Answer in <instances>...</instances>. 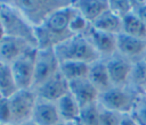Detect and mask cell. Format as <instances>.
<instances>
[{"mask_svg":"<svg viewBox=\"0 0 146 125\" xmlns=\"http://www.w3.org/2000/svg\"><path fill=\"white\" fill-rule=\"evenodd\" d=\"M6 34H5V28H3V24H2V20H1V18H0V40L5 36Z\"/></svg>","mask_w":146,"mask_h":125,"instance_id":"31","label":"cell"},{"mask_svg":"<svg viewBox=\"0 0 146 125\" xmlns=\"http://www.w3.org/2000/svg\"><path fill=\"white\" fill-rule=\"evenodd\" d=\"M108 76L113 86H125L129 83V77L132 68V61L122 57L117 52L105 59Z\"/></svg>","mask_w":146,"mask_h":125,"instance_id":"8","label":"cell"},{"mask_svg":"<svg viewBox=\"0 0 146 125\" xmlns=\"http://www.w3.org/2000/svg\"><path fill=\"white\" fill-rule=\"evenodd\" d=\"M89 64L82 63V61H74V60H67L59 63V73L64 76V78L67 82L88 77L89 73Z\"/></svg>","mask_w":146,"mask_h":125,"instance_id":"19","label":"cell"},{"mask_svg":"<svg viewBox=\"0 0 146 125\" xmlns=\"http://www.w3.org/2000/svg\"><path fill=\"white\" fill-rule=\"evenodd\" d=\"M141 92L136 91L129 85L125 86H111L110 89L99 93V107L112 110L119 114H130Z\"/></svg>","mask_w":146,"mask_h":125,"instance_id":"3","label":"cell"},{"mask_svg":"<svg viewBox=\"0 0 146 125\" xmlns=\"http://www.w3.org/2000/svg\"><path fill=\"white\" fill-rule=\"evenodd\" d=\"M36 48L27 49L22 56H19L11 65V73L18 90L32 89L34 76V60L36 55Z\"/></svg>","mask_w":146,"mask_h":125,"instance_id":"7","label":"cell"},{"mask_svg":"<svg viewBox=\"0 0 146 125\" xmlns=\"http://www.w3.org/2000/svg\"><path fill=\"white\" fill-rule=\"evenodd\" d=\"M127 35L146 40V25L132 11L122 18V32Z\"/></svg>","mask_w":146,"mask_h":125,"instance_id":"20","label":"cell"},{"mask_svg":"<svg viewBox=\"0 0 146 125\" xmlns=\"http://www.w3.org/2000/svg\"><path fill=\"white\" fill-rule=\"evenodd\" d=\"M68 90L79 103L80 108L97 102L99 97V91L95 88L88 77H82L68 82Z\"/></svg>","mask_w":146,"mask_h":125,"instance_id":"11","label":"cell"},{"mask_svg":"<svg viewBox=\"0 0 146 125\" xmlns=\"http://www.w3.org/2000/svg\"><path fill=\"white\" fill-rule=\"evenodd\" d=\"M91 26L98 31L117 35L122 32V19L107 9L91 24Z\"/></svg>","mask_w":146,"mask_h":125,"instance_id":"18","label":"cell"},{"mask_svg":"<svg viewBox=\"0 0 146 125\" xmlns=\"http://www.w3.org/2000/svg\"><path fill=\"white\" fill-rule=\"evenodd\" d=\"M8 99L11 111V125H21L31 120L38 100V97L32 89L17 90Z\"/></svg>","mask_w":146,"mask_h":125,"instance_id":"5","label":"cell"},{"mask_svg":"<svg viewBox=\"0 0 146 125\" xmlns=\"http://www.w3.org/2000/svg\"><path fill=\"white\" fill-rule=\"evenodd\" d=\"M58 125H63V122H62V123H60V124H58Z\"/></svg>","mask_w":146,"mask_h":125,"instance_id":"36","label":"cell"},{"mask_svg":"<svg viewBox=\"0 0 146 125\" xmlns=\"http://www.w3.org/2000/svg\"><path fill=\"white\" fill-rule=\"evenodd\" d=\"M132 13L146 25V1H132Z\"/></svg>","mask_w":146,"mask_h":125,"instance_id":"29","label":"cell"},{"mask_svg":"<svg viewBox=\"0 0 146 125\" xmlns=\"http://www.w3.org/2000/svg\"><path fill=\"white\" fill-rule=\"evenodd\" d=\"M138 125H146V95L140 93L130 113Z\"/></svg>","mask_w":146,"mask_h":125,"instance_id":"25","label":"cell"},{"mask_svg":"<svg viewBox=\"0 0 146 125\" xmlns=\"http://www.w3.org/2000/svg\"><path fill=\"white\" fill-rule=\"evenodd\" d=\"M59 70V61L54 48L38 49L34 60V76L32 90L36 89Z\"/></svg>","mask_w":146,"mask_h":125,"instance_id":"6","label":"cell"},{"mask_svg":"<svg viewBox=\"0 0 146 125\" xmlns=\"http://www.w3.org/2000/svg\"><path fill=\"white\" fill-rule=\"evenodd\" d=\"M56 105L62 122H75L79 118L81 108L70 92L63 95Z\"/></svg>","mask_w":146,"mask_h":125,"instance_id":"17","label":"cell"},{"mask_svg":"<svg viewBox=\"0 0 146 125\" xmlns=\"http://www.w3.org/2000/svg\"><path fill=\"white\" fill-rule=\"evenodd\" d=\"M55 55L59 63L74 60L91 65L102 59L86 34L71 35L54 47Z\"/></svg>","mask_w":146,"mask_h":125,"instance_id":"1","label":"cell"},{"mask_svg":"<svg viewBox=\"0 0 146 125\" xmlns=\"http://www.w3.org/2000/svg\"><path fill=\"white\" fill-rule=\"evenodd\" d=\"M116 52L131 61L139 60L146 52V40L120 33L116 35Z\"/></svg>","mask_w":146,"mask_h":125,"instance_id":"10","label":"cell"},{"mask_svg":"<svg viewBox=\"0 0 146 125\" xmlns=\"http://www.w3.org/2000/svg\"><path fill=\"white\" fill-rule=\"evenodd\" d=\"M120 125H138V124L136 123V120L133 119L131 114H122Z\"/></svg>","mask_w":146,"mask_h":125,"instance_id":"30","label":"cell"},{"mask_svg":"<svg viewBox=\"0 0 146 125\" xmlns=\"http://www.w3.org/2000/svg\"><path fill=\"white\" fill-rule=\"evenodd\" d=\"M141 59H143V60L145 61V64H146V52H145V55L143 56V58H141Z\"/></svg>","mask_w":146,"mask_h":125,"instance_id":"34","label":"cell"},{"mask_svg":"<svg viewBox=\"0 0 146 125\" xmlns=\"http://www.w3.org/2000/svg\"><path fill=\"white\" fill-rule=\"evenodd\" d=\"M21 125H36V124H34L32 120H29V122H25V123H23Z\"/></svg>","mask_w":146,"mask_h":125,"instance_id":"32","label":"cell"},{"mask_svg":"<svg viewBox=\"0 0 146 125\" xmlns=\"http://www.w3.org/2000/svg\"><path fill=\"white\" fill-rule=\"evenodd\" d=\"M30 48L34 47H32L25 40L10 35H5L0 40V63L11 65Z\"/></svg>","mask_w":146,"mask_h":125,"instance_id":"12","label":"cell"},{"mask_svg":"<svg viewBox=\"0 0 146 125\" xmlns=\"http://www.w3.org/2000/svg\"><path fill=\"white\" fill-rule=\"evenodd\" d=\"M63 125H75V122H63Z\"/></svg>","mask_w":146,"mask_h":125,"instance_id":"33","label":"cell"},{"mask_svg":"<svg viewBox=\"0 0 146 125\" xmlns=\"http://www.w3.org/2000/svg\"><path fill=\"white\" fill-rule=\"evenodd\" d=\"M39 99H43L51 102H57L63 95L70 92L68 82L64 78V76L59 73V70L46 81L43 84L33 90Z\"/></svg>","mask_w":146,"mask_h":125,"instance_id":"9","label":"cell"},{"mask_svg":"<svg viewBox=\"0 0 146 125\" xmlns=\"http://www.w3.org/2000/svg\"><path fill=\"white\" fill-rule=\"evenodd\" d=\"M31 120L36 125H58L62 123L56 102L43 99L36 100Z\"/></svg>","mask_w":146,"mask_h":125,"instance_id":"14","label":"cell"},{"mask_svg":"<svg viewBox=\"0 0 146 125\" xmlns=\"http://www.w3.org/2000/svg\"><path fill=\"white\" fill-rule=\"evenodd\" d=\"M128 85L138 92H143L146 85V64L143 59L132 61V68Z\"/></svg>","mask_w":146,"mask_h":125,"instance_id":"21","label":"cell"},{"mask_svg":"<svg viewBox=\"0 0 146 125\" xmlns=\"http://www.w3.org/2000/svg\"><path fill=\"white\" fill-rule=\"evenodd\" d=\"M0 125H11V111L8 98L0 99Z\"/></svg>","mask_w":146,"mask_h":125,"instance_id":"28","label":"cell"},{"mask_svg":"<svg viewBox=\"0 0 146 125\" xmlns=\"http://www.w3.org/2000/svg\"><path fill=\"white\" fill-rule=\"evenodd\" d=\"M108 9L121 19L132 11V1L128 0H112L108 1Z\"/></svg>","mask_w":146,"mask_h":125,"instance_id":"26","label":"cell"},{"mask_svg":"<svg viewBox=\"0 0 146 125\" xmlns=\"http://www.w3.org/2000/svg\"><path fill=\"white\" fill-rule=\"evenodd\" d=\"M88 78L95 85V88L99 91V93L112 86L107 67L105 64V59H99L90 65Z\"/></svg>","mask_w":146,"mask_h":125,"instance_id":"16","label":"cell"},{"mask_svg":"<svg viewBox=\"0 0 146 125\" xmlns=\"http://www.w3.org/2000/svg\"><path fill=\"white\" fill-rule=\"evenodd\" d=\"M1 98H2V95H1V94H0V99H1Z\"/></svg>","mask_w":146,"mask_h":125,"instance_id":"37","label":"cell"},{"mask_svg":"<svg viewBox=\"0 0 146 125\" xmlns=\"http://www.w3.org/2000/svg\"><path fill=\"white\" fill-rule=\"evenodd\" d=\"M76 11L92 24L103 13L108 9V1L105 0H79L72 1Z\"/></svg>","mask_w":146,"mask_h":125,"instance_id":"15","label":"cell"},{"mask_svg":"<svg viewBox=\"0 0 146 125\" xmlns=\"http://www.w3.org/2000/svg\"><path fill=\"white\" fill-rule=\"evenodd\" d=\"M121 115L119 113L107 110L100 107L99 110V125H120Z\"/></svg>","mask_w":146,"mask_h":125,"instance_id":"27","label":"cell"},{"mask_svg":"<svg viewBox=\"0 0 146 125\" xmlns=\"http://www.w3.org/2000/svg\"><path fill=\"white\" fill-rule=\"evenodd\" d=\"M141 93H144L145 95H146V85H145V88H144V90H143V92Z\"/></svg>","mask_w":146,"mask_h":125,"instance_id":"35","label":"cell"},{"mask_svg":"<svg viewBox=\"0 0 146 125\" xmlns=\"http://www.w3.org/2000/svg\"><path fill=\"white\" fill-rule=\"evenodd\" d=\"M17 90L10 65L0 63V94L3 98H9Z\"/></svg>","mask_w":146,"mask_h":125,"instance_id":"22","label":"cell"},{"mask_svg":"<svg viewBox=\"0 0 146 125\" xmlns=\"http://www.w3.org/2000/svg\"><path fill=\"white\" fill-rule=\"evenodd\" d=\"M23 17L33 26H41L44 20L58 8L70 3V1H9Z\"/></svg>","mask_w":146,"mask_h":125,"instance_id":"4","label":"cell"},{"mask_svg":"<svg viewBox=\"0 0 146 125\" xmlns=\"http://www.w3.org/2000/svg\"><path fill=\"white\" fill-rule=\"evenodd\" d=\"M76 10V9H75ZM91 27V24L84 18L82 17L78 11L74 14V16L72 17L70 25H68V32L72 35H79V34H86L89 28Z\"/></svg>","mask_w":146,"mask_h":125,"instance_id":"24","label":"cell"},{"mask_svg":"<svg viewBox=\"0 0 146 125\" xmlns=\"http://www.w3.org/2000/svg\"><path fill=\"white\" fill-rule=\"evenodd\" d=\"M0 18L6 35L23 39L38 49L34 27L9 1H0Z\"/></svg>","mask_w":146,"mask_h":125,"instance_id":"2","label":"cell"},{"mask_svg":"<svg viewBox=\"0 0 146 125\" xmlns=\"http://www.w3.org/2000/svg\"><path fill=\"white\" fill-rule=\"evenodd\" d=\"M99 110L98 102L87 105L81 108L79 120L83 125H99Z\"/></svg>","mask_w":146,"mask_h":125,"instance_id":"23","label":"cell"},{"mask_svg":"<svg viewBox=\"0 0 146 125\" xmlns=\"http://www.w3.org/2000/svg\"><path fill=\"white\" fill-rule=\"evenodd\" d=\"M102 59H107L116 53V35L98 31L92 26L86 33Z\"/></svg>","mask_w":146,"mask_h":125,"instance_id":"13","label":"cell"}]
</instances>
